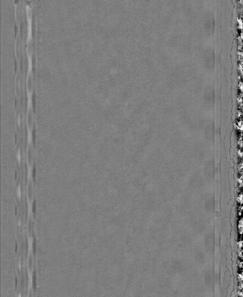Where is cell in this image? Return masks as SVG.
Returning <instances> with one entry per match:
<instances>
[{"instance_id":"cell-1","label":"cell","mask_w":243,"mask_h":297,"mask_svg":"<svg viewBox=\"0 0 243 297\" xmlns=\"http://www.w3.org/2000/svg\"><path fill=\"white\" fill-rule=\"evenodd\" d=\"M32 287L33 290L36 291L37 288V272L35 269L33 272L32 276Z\"/></svg>"},{"instance_id":"cell-2","label":"cell","mask_w":243,"mask_h":297,"mask_svg":"<svg viewBox=\"0 0 243 297\" xmlns=\"http://www.w3.org/2000/svg\"><path fill=\"white\" fill-rule=\"evenodd\" d=\"M33 230V223L32 222V219L30 218L28 224V232L29 233V235H32V233Z\"/></svg>"},{"instance_id":"cell-3","label":"cell","mask_w":243,"mask_h":297,"mask_svg":"<svg viewBox=\"0 0 243 297\" xmlns=\"http://www.w3.org/2000/svg\"><path fill=\"white\" fill-rule=\"evenodd\" d=\"M36 211H37V201L34 199L33 203H32V213L36 217Z\"/></svg>"},{"instance_id":"cell-4","label":"cell","mask_w":243,"mask_h":297,"mask_svg":"<svg viewBox=\"0 0 243 297\" xmlns=\"http://www.w3.org/2000/svg\"><path fill=\"white\" fill-rule=\"evenodd\" d=\"M33 255L34 256H36V250H37V240H36V237H34V239H33Z\"/></svg>"},{"instance_id":"cell-5","label":"cell","mask_w":243,"mask_h":297,"mask_svg":"<svg viewBox=\"0 0 243 297\" xmlns=\"http://www.w3.org/2000/svg\"><path fill=\"white\" fill-rule=\"evenodd\" d=\"M32 192H33V189H32V185L31 182H30L28 186V195L29 197V199H32Z\"/></svg>"},{"instance_id":"cell-6","label":"cell","mask_w":243,"mask_h":297,"mask_svg":"<svg viewBox=\"0 0 243 297\" xmlns=\"http://www.w3.org/2000/svg\"><path fill=\"white\" fill-rule=\"evenodd\" d=\"M36 165L34 164V165H33V170H32V177H33V179L34 181L36 180Z\"/></svg>"},{"instance_id":"cell-7","label":"cell","mask_w":243,"mask_h":297,"mask_svg":"<svg viewBox=\"0 0 243 297\" xmlns=\"http://www.w3.org/2000/svg\"><path fill=\"white\" fill-rule=\"evenodd\" d=\"M32 265H33V257L32 254H30L29 255V266L30 269L31 270L32 269Z\"/></svg>"},{"instance_id":"cell-8","label":"cell","mask_w":243,"mask_h":297,"mask_svg":"<svg viewBox=\"0 0 243 297\" xmlns=\"http://www.w3.org/2000/svg\"><path fill=\"white\" fill-rule=\"evenodd\" d=\"M17 250H18V244H17V242H16V249H15L16 254H17Z\"/></svg>"}]
</instances>
